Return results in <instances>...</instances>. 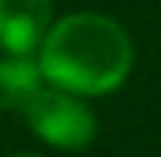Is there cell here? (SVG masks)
Masks as SVG:
<instances>
[{"mask_svg": "<svg viewBox=\"0 0 161 157\" xmlns=\"http://www.w3.org/2000/svg\"><path fill=\"white\" fill-rule=\"evenodd\" d=\"M38 65L52 86L79 96H106L127 82L134 44L113 17L82 10L48 28L38 48Z\"/></svg>", "mask_w": 161, "mask_h": 157, "instance_id": "cell-1", "label": "cell"}, {"mask_svg": "<svg viewBox=\"0 0 161 157\" xmlns=\"http://www.w3.org/2000/svg\"><path fill=\"white\" fill-rule=\"evenodd\" d=\"M21 113L34 133L58 150H86L96 137L93 109L82 102V96L52 82L41 86Z\"/></svg>", "mask_w": 161, "mask_h": 157, "instance_id": "cell-2", "label": "cell"}, {"mask_svg": "<svg viewBox=\"0 0 161 157\" xmlns=\"http://www.w3.org/2000/svg\"><path fill=\"white\" fill-rule=\"evenodd\" d=\"M14 157H38V154H14Z\"/></svg>", "mask_w": 161, "mask_h": 157, "instance_id": "cell-5", "label": "cell"}, {"mask_svg": "<svg viewBox=\"0 0 161 157\" xmlns=\"http://www.w3.org/2000/svg\"><path fill=\"white\" fill-rule=\"evenodd\" d=\"M52 28V0H0V48L34 55Z\"/></svg>", "mask_w": 161, "mask_h": 157, "instance_id": "cell-3", "label": "cell"}, {"mask_svg": "<svg viewBox=\"0 0 161 157\" xmlns=\"http://www.w3.org/2000/svg\"><path fill=\"white\" fill-rule=\"evenodd\" d=\"M41 86H45V72L34 62V55L0 58V109H24Z\"/></svg>", "mask_w": 161, "mask_h": 157, "instance_id": "cell-4", "label": "cell"}]
</instances>
